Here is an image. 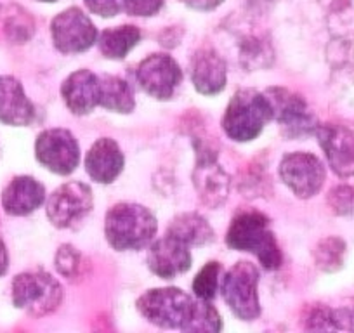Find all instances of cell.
<instances>
[{"label": "cell", "instance_id": "6da1fadb", "mask_svg": "<svg viewBox=\"0 0 354 333\" xmlns=\"http://www.w3.org/2000/svg\"><path fill=\"white\" fill-rule=\"evenodd\" d=\"M138 309L149 323L183 332H219L221 314L210 301L192 297L181 288H153L138 298Z\"/></svg>", "mask_w": 354, "mask_h": 333}, {"label": "cell", "instance_id": "7a4b0ae2", "mask_svg": "<svg viewBox=\"0 0 354 333\" xmlns=\"http://www.w3.org/2000/svg\"><path fill=\"white\" fill-rule=\"evenodd\" d=\"M158 224L146 207L138 203H117L104 220L106 240L118 252L141 250L155 238Z\"/></svg>", "mask_w": 354, "mask_h": 333}, {"label": "cell", "instance_id": "3957f363", "mask_svg": "<svg viewBox=\"0 0 354 333\" xmlns=\"http://www.w3.org/2000/svg\"><path fill=\"white\" fill-rule=\"evenodd\" d=\"M226 243L233 250L254 254L264 269L274 271L281 266L280 247L270 229V220L262 213H238L227 229Z\"/></svg>", "mask_w": 354, "mask_h": 333}, {"label": "cell", "instance_id": "277c9868", "mask_svg": "<svg viewBox=\"0 0 354 333\" xmlns=\"http://www.w3.org/2000/svg\"><path fill=\"white\" fill-rule=\"evenodd\" d=\"M271 120L273 108L268 96L255 89H241L227 104L223 129L233 141L248 142L254 141Z\"/></svg>", "mask_w": 354, "mask_h": 333}, {"label": "cell", "instance_id": "5b68a950", "mask_svg": "<svg viewBox=\"0 0 354 333\" xmlns=\"http://www.w3.org/2000/svg\"><path fill=\"white\" fill-rule=\"evenodd\" d=\"M259 271L250 263H238L221 278V294L233 314L241 321H254L261 314Z\"/></svg>", "mask_w": 354, "mask_h": 333}, {"label": "cell", "instance_id": "8992f818", "mask_svg": "<svg viewBox=\"0 0 354 333\" xmlns=\"http://www.w3.org/2000/svg\"><path fill=\"white\" fill-rule=\"evenodd\" d=\"M63 298L59 283L44 271L21 273L12 281V302L32 316H46L56 311Z\"/></svg>", "mask_w": 354, "mask_h": 333}, {"label": "cell", "instance_id": "52a82bcc", "mask_svg": "<svg viewBox=\"0 0 354 333\" xmlns=\"http://www.w3.org/2000/svg\"><path fill=\"white\" fill-rule=\"evenodd\" d=\"M94 207L91 188L80 181L59 186L47 200V217L59 229L77 227Z\"/></svg>", "mask_w": 354, "mask_h": 333}, {"label": "cell", "instance_id": "ba28073f", "mask_svg": "<svg viewBox=\"0 0 354 333\" xmlns=\"http://www.w3.org/2000/svg\"><path fill=\"white\" fill-rule=\"evenodd\" d=\"M273 108V120L280 125L287 137H306L318 129V120L308 103L287 89H270L266 93Z\"/></svg>", "mask_w": 354, "mask_h": 333}, {"label": "cell", "instance_id": "9c48e42d", "mask_svg": "<svg viewBox=\"0 0 354 333\" xmlns=\"http://www.w3.org/2000/svg\"><path fill=\"white\" fill-rule=\"evenodd\" d=\"M35 155L50 172L68 175L80 163V146L66 129H47L37 137Z\"/></svg>", "mask_w": 354, "mask_h": 333}, {"label": "cell", "instance_id": "30bf717a", "mask_svg": "<svg viewBox=\"0 0 354 333\" xmlns=\"http://www.w3.org/2000/svg\"><path fill=\"white\" fill-rule=\"evenodd\" d=\"M50 35L56 49L63 54L85 53L97 42V30L78 8L59 12L50 23Z\"/></svg>", "mask_w": 354, "mask_h": 333}, {"label": "cell", "instance_id": "8fae6325", "mask_svg": "<svg viewBox=\"0 0 354 333\" xmlns=\"http://www.w3.org/2000/svg\"><path fill=\"white\" fill-rule=\"evenodd\" d=\"M136 78L146 94L160 101L174 96L183 80V71L174 57L167 54H151L139 63Z\"/></svg>", "mask_w": 354, "mask_h": 333}, {"label": "cell", "instance_id": "7c38bea8", "mask_svg": "<svg viewBox=\"0 0 354 333\" xmlns=\"http://www.w3.org/2000/svg\"><path fill=\"white\" fill-rule=\"evenodd\" d=\"M280 175L299 198H311L325 182V166L311 153H290L281 160Z\"/></svg>", "mask_w": 354, "mask_h": 333}, {"label": "cell", "instance_id": "4fadbf2b", "mask_svg": "<svg viewBox=\"0 0 354 333\" xmlns=\"http://www.w3.org/2000/svg\"><path fill=\"white\" fill-rule=\"evenodd\" d=\"M193 257L189 245L167 233V236L153 241L148 252V267L163 280H172L192 267Z\"/></svg>", "mask_w": 354, "mask_h": 333}, {"label": "cell", "instance_id": "5bb4252c", "mask_svg": "<svg viewBox=\"0 0 354 333\" xmlns=\"http://www.w3.org/2000/svg\"><path fill=\"white\" fill-rule=\"evenodd\" d=\"M330 166L340 178L354 175V134L342 125H318L315 132Z\"/></svg>", "mask_w": 354, "mask_h": 333}, {"label": "cell", "instance_id": "9a60e30c", "mask_svg": "<svg viewBox=\"0 0 354 333\" xmlns=\"http://www.w3.org/2000/svg\"><path fill=\"white\" fill-rule=\"evenodd\" d=\"M193 179H195L196 191L203 205L210 209L223 205L230 191V178L221 169L219 163L216 162V155L209 151L207 146L198 153V163H196Z\"/></svg>", "mask_w": 354, "mask_h": 333}, {"label": "cell", "instance_id": "2e32d148", "mask_svg": "<svg viewBox=\"0 0 354 333\" xmlns=\"http://www.w3.org/2000/svg\"><path fill=\"white\" fill-rule=\"evenodd\" d=\"M189 73L195 89L203 96H216L226 87V63L209 47L196 50L189 63Z\"/></svg>", "mask_w": 354, "mask_h": 333}, {"label": "cell", "instance_id": "e0dca14e", "mask_svg": "<svg viewBox=\"0 0 354 333\" xmlns=\"http://www.w3.org/2000/svg\"><path fill=\"white\" fill-rule=\"evenodd\" d=\"M35 118V106L26 96L21 82L15 77H0V122L12 127H26Z\"/></svg>", "mask_w": 354, "mask_h": 333}, {"label": "cell", "instance_id": "ac0fdd59", "mask_svg": "<svg viewBox=\"0 0 354 333\" xmlns=\"http://www.w3.org/2000/svg\"><path fill=\"white\" fill-rule=\"evenodd\" d=\"M124 153L117 141L110 137H101L91 146L85 156V169L93 181L100 184H110L124 171Z\"/></svg>", "mask_w": 354, "mask_h": 333}, {"label": "cell", "instance_id": "d6986e66", "mask_svg": "<svg viewBox=\"0 0 354 333\" xmlns=\"http://www.w3.org/2000/svg\"><path fill=\"white\" fill-rule=\"evenodd\" d=\"M61 94L75 115H88L100 106V77L88 70H77L63 82Z\"/></svg>", "mask_w": 354, "mask_h": 333}, {"label": "cell", "instance_id": "ffe728a7", "mask_svg": "<svg viewBox=\"0 0 354 333\" xmlns=\"http://www.w3.org/2000/svg\"><path fill=\"white\" fill-rule=\"evenodd\" d=\"M44 202H46V189L30 175L15 178L2 193V207L9 216H28L35 212Z\"/></svg>", "mask_w": 354, "mask_h": 333}, {"label": "cell", "instance_id": "44dd1931", "mask_svg": "<svg viewBox=\"0 0 354 333\" xmlns=\"http://www.w3.org/2000/svg\"><path fill=\"white\" fill-rule=\"evenodd\" d=\"M100 106L113 113H131L136 108L134 94L127 82L113 75L100 77Z\"/></svg>", "mask_w": 354, "mask_h": 333}, {"label": "cell", "instance_id": "7402d4cb", "mask_svg": "<svg viewBox=\"0 0 354 333\" xmlns=\"http://www.w3.org/2000/svg\"><path fill=\"white\" fill-rule=\"evenodd\" d=\"M169 234L185 241L189 247H202L214 240V231L207 219L198 213H183L170 222Z\"/></svg>", "mask_w": 354, "mask_h": 333}, {"label": "cell", "instance_id": "603a6c76", "mask_svg": "<svg viewBox=\"0 0 354 333\" xmlns=\"http://www.w3.org/2000/svg\"><path fill=\"white\" fill-rule=\"evenodd\" d=\"M141 40L138 26L124 25L108 28L100 37V50L108 59H124Z\"/></svg>", "mask_w": 354, "mask_h": 333}, {"label": "cell", "instance_id": "cb8c5ba5", "mask_svg": "<svg viewBox=\"0 0 354 333\" xmlns=\"http://www.w3.org/2000/svg\"><path fill=\"white\" fill-rule=\"evenodd\" d=\"M308 323V328L313 330H353L354 332V304L339 309H315Z\"/></svg>", "mask_w": 354, "mask_h": 333}, {"label": "cell", "instance_id": "d4e9b609", "mask_svg": "<svg viewBox=\"0 0 354 333\" xmlns=\"http://www.w3.org/2000/svg\"><path fill=\"white\" fill-rule=\"evenodd\" d=\"M344 256H346V243L339 238H325L319 241L315 250L316 266L326 273L339 269L344 263Z\"/></svg>", "mask_w": 354, "mask_h": 333}, {"label": "cell", "instance_id": "484cf974", "mask_svg": "<svg viewBox=\"0 0 354 333\" xmlns=\"http://www.w3.org/2000/svg\"><path fill=\"white\" fill-rule=\"evenodd\" d=\"M221 274H223V266L219 263H209L202 267L193 281V294L195 297L203 298V301H212L221 287Z\"/></svg>", "mask_w": 354, "mask_h": 333}, {"label": "cell", "instance_id": "4316f807", "mask_svg": "<svg viewBox=\"0 0 354 333\" xmlns=\"http://www.w3.org/2000/svg\"><path fill=\"white\" fill-rule=\"evenodd\" d=\"M82 256L71 245H63L56 254V269L68 280H73L80 274Z\"/></svg>", "mask_w": 354, "mask_h": 333}, {"label": "cell", "instance_id": "83f0119b", "mask_svg": "<svg viewBox=\"0 0 354 333\" xmlns=\"http://www.w3.org/2000/svg\"><path fill=\"white\" fill-rule=\"evenodd\" d=\"M241 61H243L245 68H259L264 66L262 59L268 57L271 59L273 53L270 50V46L264 42H261L259 39H248L243 42V47H241Z\"/></svg>", "mask_w": 354, "mask_h": 333}, {"label": "cell", "instance_id": "f1b7e54d", "mask_svg": "<svg viewBox=\"0 0 354 333\" xmlns=\"http://www.w3.org/2000/svg\"><path fill=\"white\" fill-rule=\"evenodd\" d=\"M328 205L339 216L354 213V188L351 186H339L332 189L328 195Z\"/></svg>", "mask_w": 354, "mask_h": 333}, {"label": "cell", "instance_id": "f546056e", "mask_svg": "<svg viewBox=\"0 0 354 333\" xmlns=\"http://www.w3.org/2000/svg\"><path fill=\"white\" fill-rule=\"evenodd\" d=\"M165 0H124V11L131 16L146 18L155 16L163 8Z\"/></svg>", "mask_w": 354, "mask_h": 333}, {"label": "cell", "instance_id": "4dcf8cb0", "mask_svg": "<svg viewBox=\"0 0 354 333\" xmlns=\"http://www.w3.org/2000/svg\"><path fill=\"white\" fill-rule=\"evenodd\" d=\"M8 33L12 40H18L19 44L30 39L33 33V23L26 16V12H21L19 16H11L8 19Z\"/></svg>", "mask_w": 354, "mask_h": 333}, {"label": "cell", "instance_id": "1f68e13d", "mask_svg": "<svg viewBox=\"0 0 354 333\" xmlns=\"http://www.w3.org/2000/svg\"><path fill=\"white\" fill-rule=\"evenodd\" d=\"M88 11L101 18H113L124 11V0H84Z\"/></svg>", "mask_w": 354, "mask_h": 333}, {"label": "cell", "instance_id": "d6a6232c", "mask_svg": "<svg viewBox=\"0 0 354 333\" xmlns=\"http://www.w3.org/2000/svg\"><path fill=\"white\" fill-rule=\"evenodd\" d=\"M188 8L195 9V11H212L217 6H221L224 0H179Z\"/></svg>", "mask_w": 354, "mask_h": 333}, {"label": "cell", "instance_id": "836d02e7", "mask_svg": "<svg viewBox=\"0 0 354 333\" xmlns=\"http://www.w3.org/2000/svg\"><path fill=\"white\" fill-rule=\"evenodd\" d=\"M245 2H247L248 9H252V11L264 12V11H268V9L273 8L278 0H245Z\"/></svg>", "mask_w": 354, "mask_h": 333}, {"label": "cell", "instance_id": "e575fe53", "mask_svg": "<svg viewBox=\"0 0 354 333\" xmlns=\"http://www.w3.org/2000/svg\"><path fill=\"white\" fill-rule=\"evenodd\" d=\"M9 266V256H8V250H6V245L0 238V276H4L6 271H8Z\"/></svg>", "mask_w": 354, "mask_h": 333}, {"label": "cell", "instance_id": "d590c367", "mask_svg": "<svg viewBox=\"0 0 354 333\" xmlns=\"http://www.w3.org/2000/svg\"><path fill=\"white\" fill-rule=\"evenodd\" d=\"M40 2H57V0H40Z\"/></svg>", "mask_w": 354, "mask_h": 333}]
</instances>
